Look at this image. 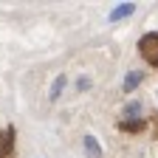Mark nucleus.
<instances>
[{"label": "nucleus", "mask_w": 158, "mask_h": 158, "mask_svg": "<svg viewBox=\"0 0 158 158\" xmlns=\"http://www.w3.org/2000/svg\"><path fill=\"white\" fill-rule=\"evenodd\" d=\"M133 11H135V3H118V6H116V9L110 11V17H107V20H110V23H118V20L130 17Z\"/></svg>", "instance_id": "nucleus-6"}, {"label": "nucleus", "mask_w": 158, "mask_h": 158, "mask_svg": "<svg viewBox=\"0 0 158 158\" xmlns=\"http://www.w3.org/2000/svg\"><path fill=\"white\" fill-rule=\"evenodd\" d=\"M90 88V79H79V82H76V90H88Z\"/></svg>", "instance_id": "nucleus-9"}, {"label": "nucleus", "mask_w": 158, "mask_h": 158, "mask_svg": "<svg viewBox=\"0 0 158 158\" xmlns=\"http://www.w3.org/2000/svg\"><path fill=\"white\" fill-rule=\"evenodd\" d=\"M118 127L127 130V133H135V130H144V127H147V118H135V122H118Z\"/></svg>", "instance_id": "nucleus-7"}, {"label": "nucleus", "mask_w": 158, "mask_h": 158, "mask_svg": "<svg viewBox=\"0 0 158 158\" xmlns=\"http://www.w3.org/2000/svg\"><path fill=\"white\" fill-rule=\"evenodd\" d=\"M65 82H68V79H65V73H59V76L54 79V85H51V99H59V96H62Z\"/></svg>", "instance_id": "nucleus-8"}, {"label": "nucleus", "mask_w": 158, "mask_h": 158, "mask_svg": "<svg viewBox=\"0 0 158 158\" xmlns=\"http://www.w3.org/2000/svg\"><path fill=\"white\" fill-rule=\"evenodd\" d=\"M82 147H85V155H88V158H102V144H99L96 135L88 133V135L82 138Z\"/></svg>", "instance_id": "nucleus-3"}, {"label": "nucleus", "mask_w": 158, "mask_h": 158, "mask_svg": "<svg viewBox=\"0 0 158 158\" xmlns=\"http://www.w3.org/2000/svg\"><path fill=\"white\" fill-rule=\"evenodd\" d=\"M138 51H141L144 62H150L152 68H158V31H150L138 40Z\"/></svg>", "instance_id": "nucleus-1"}, {"label": "nucleus", "mask_w": 158, "mask_h": 158, "mask_svg": "<svg viewBox=\"0 0 158 158\" xmlns=\"http://www.w3.org/2000/svg\"><path fill=\"white\" fill-rule=\"evenodd\" d=\"M135 118H144V107L138 105V102L124 105V110H122V122H135Z\"/></svg>", "instance_id": "nucleus-5"}, {"label": "nucleus", "mask_w": 158, "mask_h": 158, "mask_svg": "<svg viewBox=\"0 0 158 158\" xmlns=\"http://www.w3.org/2000/svg\"><path fill=\"white\" fill-rule=\"evenodd\" d=\"M14 152V130H0V158H9Z\"/></svg>", "instance_id": "nucleus-2"}, {"label": "nucleus", "mask_w": 158, "mask_h": 158, "mask_svg": "<svg viewBox=\"0 0 158 158\" xmlns=\"http://www.w3.org/2000/svg\"><path fill=\"white\" fill-rule=\"evenodd\" d=\"M141 82H144V73H141V71H130V73L124 76V82H122V93H133Z\"/></svg>", "instance_id": "nucleus-4"}]
</instances>
